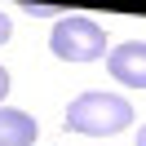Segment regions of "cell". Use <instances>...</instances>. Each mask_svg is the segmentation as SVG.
I'll use <instances>...</instances> for the list:
<instances>
[{
  "label": "cell",
  "mask_w": 146,
  "mask_h": 146,
  "mask_svg": "<svg viewBox=\"0 0 146 146\" xmlns=\"http://www.w3.org/2000/svg\"><path fill=\"white\" fill-rule=\"evenodd\" d=\"M49 49L62 62H98L106 58V27L84 13H62L49 31Z\"/></svg>",
  "instance_id": "2"
},
{
  "label": "cell",
  "mask_w": 146,
  "mask_h": 146,
  "mask_svg": "<svg viewBox=\"0 0 146 146\" xmlns=\"http://www.w3.org/2000/svg\"><path fill=\"white\" fill-rule=\"evenodd\" d=\"M106 71L124 89H146V40H124L106 53Z\"/></svg>",
  "instance_id": "3"
},
{
  "label": "cell",
  "mask_w": 146,
  "mask_h": 146,
  "mask_svg": "<svg viewBox=\"0 0 146 146\" xmlns=\"http://www.w3.org/2000/svg\"><path fill=\"white\" fill-rule=\"evenodd\" d=\"M9 36H13V22L5 18V13H0V44H5V40H9Z\"/></svg>",
  "instance_id": "5"
},
{
  "label": "cell",
  "mask_w": 146,
  "mask_h": 146,
  "mask_svg": "<svg viewBox=\"0 0 146 146\" xmlns=\"http://www.w3.org/2000/svg\"><path fill=\"white\" fill-rule=\"evenodd\" d=\"M5 93H9V71L0 66V102H5Z\"/></svg>",
  "instance_id": "6"
},
{
  "label": "cell",
  "mask_w": 146,
  "mask_h": 146,
  "mask_svg": "<svg viewBox=\"0 0 146 146\" xmlns=\"http://www.w3.org/2000/svg\"><path fill=\"white\" fill-rule=\"evenodd\" d=\"M133 124V102L119 98V93H80L66 106V128L71 133H89V137H111L124 133Z\"/></svg>",
  "instance_id": "1"
},
{
  "label": "cell",
  "mask_w": 146,
  "mask_h": 146,
  "mask_svg": "<svg viewBox=\"0 0 146 146\" xmlns=\"http://www.w3.org/2000/svg\"><path fill=\"white\" fill-rule=\"evenodd\" d=\"M137 146H146V124H142V128H137Z\"/></svg>",
  "instance_id": "7"
},
{
  "label": "cell",
  "mask_w": 146,
  "mask_h": 146,
  "mask_svg": "<svg viewBox=\"0 0 146 146\" xmlns=\"http://www.w3.org/2000/svg\"><path fill=\"white\" fill-rule=\"evenodd\" d=\"M40 124L18 106H0V146H36Z\"/></svg>",
  "instance_id": "4"
}]
</instances>
